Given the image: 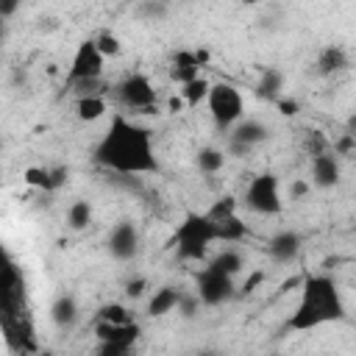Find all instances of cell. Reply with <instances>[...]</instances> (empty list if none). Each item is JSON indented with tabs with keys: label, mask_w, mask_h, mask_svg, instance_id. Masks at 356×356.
Masks as SVG:
<instances>
[{
	"label": "cell",
	"mask_w": 356,
	"mask_h": 356,
	"mask_svg": "<svg viewBox=\"0 0 356 356\" xmlns=\"http://www.w3.org/2000/svg\"><path fill=\"white\" fill-rule=\"evenodd\" d=\"M92 161L97 167L120 172V175H142V172L159 170L150 128H145L122 114L111 117L103 139L92 150Z\"/></svg>",
	"instance_id": "obj_1"
},
{
	"label": "cell",
	"mask_w": 356,
	"mask_h": 356,
	"mask_svg": "<svg viewBox=\"0 0 356 356\" xmlns=\"http://www.w3.org/2000/svg\"><path fill=\"white\" fill-rule=\"evenodd\" d=\"M0 328L6 334V342L14 350L31 353L36 348L33 323L25 306V281L17 264L3 250V245H0Z\"/></svg>",
	"instance_id": "obj_2"
},
{
	"label": "cell",
	"mask_w": 356,
	"mask_h": 356,
	"mask_svg": "<svg viewBox=\"0 0 356 356\" xmlns=\"http://www.w3.org/2000/svg\"><path fill=\"white\" fill-rule=\"evenodd\" d=\"M345 320V303L331 275H306L300 281V300L286 320L289 331H314Z\"/></svg>",
	"instance_id": "obj_3"
},
{
	"label": "cell",
	"mask_w": 356,
	"mask_h": 356,
	"mask_svg": "<svg viewBox=\"0 0 356 356\" xmlns=\"http://www.w3.org/2000/svg\"><path fill=\"white\" fill-rule=\"evenodd\" d=\"M211 242H217L214 239V222H209V217L200 211H186L184 220L175 225L172 245H175L178 259H184V261L206 259Z\"/></svg>",
	"instance_id": "obj_4"
},
{
	"label": "cell",
	"mask_w": 356,
	"mask_h": 356,
	"mask_svg": "<svg viewBox=\"0 0 356 356\" xmlns=\"http://www.w3.org/2000/svg\"><path fill=\"white\" fill-rule=\"evenodd\" d=\"M206 103H209V111H211V120L217 122V128H234L245 114V100H242L239 89L231 83H222V81L209 86Z\"/></svg>",
	"instance_id": "obj_5"
},
{
	"label": "cell",
	"mask_w": 356,
	"mask_h": 356,
	"mask_svg": "<svg viewBox=\"0 0 356 356\" xmlns=\"http://www.w3.org/2000/svg\"><path fill=\"white\" fill-rule=\"evenodd\" d=\"M117 97L125 108L136 111V114H156V103H159V95L150 83L147 75L142 72H131L125 75L120 83H117Z\"/></svg>",
	"instance_id": "obj_6"
},
{
	"label": "cell",
	"mask_w": 356,
	"mask_h": 356,
	"mask_svg": "<svg viewBox=\"0 0 356 356\" xmlns=\"http://www.w3.org/2000/svg\"><path fill=\"white\" fill-rule=\"evenodd\" d=\"M245 206L256 214H281L284 200L278 192V178L273 172H261V175L250 178V184L245 189Z\"/></svg>",
	"instance_id": "obj_7"
},
{
	"label": "cell",
	"mask_w": 356,
	"mask_h": 356,
	"mask_svg": "<svg viewBox=\"0 0 356 356\" xmlns=\"http://www.w3.org/2000/svg\"><path fill=\"white\" fill-rule=\"evenodd\" d=\"M103 64H106V58L97 53L95 42H92V39H83V42L75 47V56H72V61H70L67 83L97 81V78L103 75Z\"/></svg>",
	"instance_id": "obj_8"
},
{
	"label": "cell",
	"mask_w": 356,
	"mask_h": 356,
	"mask_svg": "<svg viewBox=\"0 0 356 356\" xmlns=\"http://www.w3.org/2000/svg\"><path fill=\"white\" fill-rule=\"evenodd\" d=\"M195 295L206 306H220V303L234 298V278L220 273V270H214V267H206L197 275V292Z\"/></svg>",
	"instance_id": "obj_9"
},
{
	"label": "cell",
	"mask_w": 356,
	"mask_h": 356,
	"mask_svg": "<svg viewBox=\"0 0 356 356\" xmlns=\"http://www.w3.org/2000/svg\"><path fill=\"white\" fill-rule=\"evenodd\" d=\"M108 250L120 261H128V259L136 256V250H139V234H136L134 222L122 220V222H117L111 228V234H108Z\"/></svg>",
	"instance_id": "obj_10"
},
{
	"label": "cell",
	"mask_w": 356,
	"mask_h": 356,
	"mask_svg": "<svg viewBox=\"0 0 356 356\" xmlns=\"http://www.w3.org/2000/svg\"><path fill=\"white\" fill-rule=\"evenodd\" d=\"M339 159L334 153H320V156H312V184L320 186V189H331L339 184Z\"/></svg>",
	"instance_id": "obj_11"
},
{
	"label": "cell",
	"mask_w": 356,
	"mask_h": 356,
	"mask_svg": "<svg viewBox=\"0 0 356 356\" xmlns=\"http://www.w3.org/2000/svg\"><path fill=\"white\" fill-rule=\"evenodd\" d=\"M267 139H270V125H264L261 120H239L231 128V142H239L245 147H256Z\"/></svg>",
	"instance_id": "obj_12"
},
{
	"label": "cell",
	"mask_w": 356,
	"mask_h": 356,
	"mask_svg": "<svg viewBox=\"0 0 356 356\" xmlns=\"http://www.w3.org/2000/svg\"><path fill=\"white\" fill-rule=\"evenodd\" d=\"M95 337L100 339V345H106V342H125V345H134V342L139 339V325H136V323L111 325V323H100V320H97Z\"/></svg>",
	"instance_id": "obj_13"
},
{
	"label": "cell",
	"mask_w": 356,
	"mask_h": 356,
	"mask_svg": "<svg viewBox=\"0 0 356 356\" xmlns=\"http://www.w3.org/2000/svg\"><path fill=\"white\" fill-rule=\"evenodd\" d=\"M267 253L275 261H292L300 253V236L295 231H281L267 242Z\"/></svg>",
	"instance_id": "obj_14"
},
{
	"label": "cell",
	"mask_w": 356,
	"mask_h": 356,
	"mask_svg": "<svg viewBox=\"0 0 356 356\" xmlns=\"http://www.w3.org/2000/svg\"><path fill=\"white\" fill-rule=\"evenodd\" d=\"M348 53H345V47H339V44H328V47H323L320 50V56H317V72L320 75H334V72H342V70H348Z\"/></svg>",
	"instance_id": "obj_15"
},
{
	"label": "cell",
	"mask_w": 356,
	"mask_h": 356,
	"mask_svg": "<svg viewBox=\"0 0 356 356\" xmlns=\"http://www.w3.org/2000/svg\"><path fill=\"white\" fill-rule=\"evenodd\" d=\"M50 320L58 325V328H72L78 323V303L72 295H58L50 306Z\"/></svg>",
	"instance_id": "obj_16"
},
{
	"label": "cell",
	"mask_w": 356,
	"mask_h": 356,
	"mask_svg": "<svg viewBox=\"0 0 356 356\" xmlns=\"http://www.w3.org/2000/svg\"><path fill=\"white\" fill-rule=\"evenodd\" d=\"M178 300H181V289H175V286H161V289H156V295L150 298L147 314H150V317H164V314H170L172 309H178Z\"/></svg>",
	"instance_id": "obj_17"
},
{
	"label": "cell",
	"mask_w": 356,
	"mask_h": 356,
	"mask_svg": "<svg viewBox=\"0 0 356 356\" xmlns=\"http://www.w3.org/2000/svg\"><path fill=\"white\" fill-rule=\"evenodd\" d=\"M106 111H108V106H106L103 95H86V97L75 100V114L81 122H97Z\"/></svg>",
	"instance_id": "obj_18"
},
{
	"label": "cell",
	"mask_w": 356,
	"mask_h": 356,
	"mask_svg": "<svg viewBox=\"0 0 356 356\" xmlns=\"http://www.w3.org/2000/svg\"><path fill=\"white\" fill-rule=\"evenodd\" d=\"M248 236V225L234 214L222 222H214V239L217 242H242Z\"/></svg>",
	"instance_id": "obj_19"
},
{
	"label": "cell",
	"mask_w": 356,
	"mask_h": 356,
	"mask_svg": "<svg viewBox=\"0 0 356 356\" xmlns=\"http://www.w3.org/2000/svg\"><path fill=\"white\" fill-rule=\"evenodd\" d=\"M281 89H284V75H281V70L267 67V70L261 72V81H259L256 92H259L261 97H267V100H278V97H281Z\"/></svg>",
	"instance_id": "obj_20"
},
{
	"label": "cell",
	"mask_w": 356,
	"mask_h": 356,
	"mask_svg": "<svg viewBox=\"0 0 356 356\" xmlns=\"http://www.w3.org/2000/svg\"><path fill=\"white\" fill-rule=\"evenodd\" d=\"M89 222H92V206H89V200H72L70 209H67V225L72 231H83Z\"/></svg>",
	"instance_id": "obj_21"
},
{
	"label": "cell",
	"mask_w": 356,
	"mask_h": 356,
	"mask_svg": "<svg viewBox=\"0 0 356 356\" xmlns=\"http://www.w3.org/2000/svg\"><path fill=\"white\" fill-rule=\"evenodd\" d=\"M209 81L203 78V75H197L195 81H189V83H184L181 86V100L186 103V106H200V100H206V95H209Z\"/></svg>",
	"instance_id": "obj_22"
},
{
	"label": "cell",
	"mask_w": 356,
	"mask_h": 356,
	"mask_svg": "<svg viewBox=\"0 0 356 356\" xmlns=\"http://www.w3.org/2000/svg\"><path fill=\"white\" fill-rule=\"evenodd\" d=\"M197 170L200 172H206V175H214V172H220L222 170V164H225V153L222 150H217V147H203L200 153H197Z\"/></svg>",
	"instance_id": "obj_23"
},
{
	"label": "cell",
	"mask_w": 356,
	"mask_h": 356,
	"mask_svg": "<svg viewBox=\"0 0 356 356\" xmlns=\"http://www.w3.org/2000/svg\"><path fill=\"white\" fill-rule=\"evenodd\" d=\"M209 267H214V270H220V273H225V275H236L239 270H242V256L236 253V250H222L220 256H214L211 259V264Z\"/></svg>",
	"instance_id": "obj_24"
},
{
	"label": "cell",
	"mask_w": 356,
	"mask_h": 356,
	"mask_svg": "<svg viewBox=\"0 0 356 356\" xmlns=\"http://www.w3.org/2000/svg\"><path fill=\"white\" fill-rule=\"evenodd\" d=\"M92 42H95V47H97V53H100L103 58H114V56L122 53V42H120L111 31H100Z\"/></svg>",
	"instance_id": "obj_25"
},
{
	"label": "cell",
	"mask_w": 356,
	"mask_h": 356,
	"mask_svg": "<svg viewBox=\"0 0 356 356\" xmlns=\"http://www.w3.org/2000/svg\"><path fill=\"white\" fill-rule=\"evenodd\" d=\"M203 214L209 217V222H222V220H228V217L236 214V197L225 195V197L214 200V206H211L209 211H203Z\"/></svg>",
	"instance_id": "obj_26"
},
{
	"label": "cell",
	"mask_w": 356,
	"mask_h": 356,
	"mask_svg": "<svg viewBox=\"0 0 356 356\" xmlns=\"http://www.w3.org/2000/svg\"><path fill=\"white\" fill-rule=\"evenodd\" d=\"M97 320L100 323H111V325H125V323H131V314H128V309L122 303H106V306H100Z\"/></svg>",
	"instance_id": "obj_27"
},
{
	"label": "cell",
	"mask_w": 356,
	"mask_h": 356,
	"mask_svg": "<svg viewBox=\"0 0 356 356\" xmlns=\"http://www.w3.org/2000/svg\"><path fill=\"white\" fill-rule=\"evenodd\" d=\"M25 184L28 186H36V189H44V192H53V181H50V167H28L22 172Z\"/></svg>",
	"instance_id": "obj_28"
},
{
	"label": "cell",
	"mask_w": 356,
	"mask_h": 356,
	"mask_svg": "<svg viewBox=\"0 0 356 356\" xmlns=\"http://www.w3.org/2000/svg\"><path fill=\"white\" fill-rule=\"evenodd\" d=\"M200 75V70L197 67H189V64H172L170 61V81H175V83H189V81H195Z\"/></svg>",
	"instance_id": "obj_29"
},
{
	"label": "cell",
	"mask_w": 356,
	"mask_h": 356,
	"mask_svg": "<svg viewBox=\"0 0 356 356\" xmlns=\"http://www.w3.org/2000/svg\"><path fill=\"white\" fill-rule=\"evenodd\" d=\"M97 353H100V356H134V345H125V342H106V345H100Z\"/></svg>",
	"instance_id": "obj_30"
},
{
	"label": "cell",
	"mask_w": 356,
	"mask_h": 356,
	"mask_svg": "<svg viewBox=\"0 0 356 356\" xmlns=\"http://www.w3.org/2000/svg\"><path fill=\"white\" fill-rule=\"evenodd\" d=\"M136 11H139V17H147V19H161V17H164L170 8H167L164 3H142Z\"/></svg>",
	"instance_id": "obj_31"
},
{
	"label": "cell",
	"mask_w": 356,
	"mask_h": 356,
	"mask_svg": "<svg viewBox=\"0 0 356 356\" xmlns=\"http://www.w3.org/2000/svg\"><path fill=\"white\" fill-rule=\"evenodd\" d=\"M325 147H328V142H325V136H320V131H312V134L306 136V150H309L312 156H320V153H328Z\"/></svg>",
	"instance_id": "obj_32"
},
{
	"label": "cell",
	"mask_w": 356,
	"mask_h": 356,
	"mask_svg": "<svg viewBox=\"0 0 356 356\" xmlns=\"http://www.w3.org/2000/svg\"><path fill=\"white\" fill-rule=\"evenodd\" d=\"M356 134H342L337 142H334V153L337 156H350L353 153V147H356V139H353Z\"/></svg>",
	"instance_id": "obj_33"
},
{
	"label": "cell",
	"mask_w": 356,
	"mask_h": 356,
	"mask_svg": "<svg viewBox=\"0 0 356 356\" xmlns=\"http://www.w3.org/2000/svg\"><path fill=\"white\" fill-rule=\"evenodd\" d=\"M197 306H200L197 295H186V292H181V300H178V312H181L184 317H192V314L197 312Z\"/></svg>",
	"instance_id": "obj_34"
},
{
	"label": "cell",
	"mask_w": 356,
	"mask_h": 356,
	"mask_svg": "<svg viewBox=\"0 0 356 356\" xmlns=\"http://www.w3.org/2000/svg\"><path fill=\"white\" fill-rule=\"evenodd\" d=\"M275 106H278V111H281L284 117H295V114L300 111V103H298L295 97H278Z\"/></svg>",
	"instance_id": "obj_35"
},
{
	"label": "cell",
	"mask_w": 356,
	"mask_h": 356,
	"mask_svg": "<svg viewBox=\"0 0 356 356\" xmlns=\"http://www.w3.org/2000/svg\"><path fill=\"white\" fill-rule=\"evenodd\" d=\"M145 289H147V281H145V278H131V281L125 284V295H128V298H142Z\"/></svg>",
	"instance_id": "obj_36"
},
{
	"label": "cell",
	"mask_w": 356,
	"mask_h": 356,
	"mask_svg": "<svg viewBox=\"0 0 356 356\" xmlns=\"http://www.w3.org/2000/svg\"><path fill=\"white\" fill-rule=\"evenodd\" d=\"M309 192H312V184H306V181H295L292 184V197H303Z\"/></svg>",
	"instance_id": "obj_37"
},
{
	"label": "cell",
	"mask_w": 356,
	"mask_h": 356,
	"mask_svg": "<svg viewBox=\"0 0 356 356\" xmlns=\"http://www.w3.org/2000/svg\"><path fill=\"white\" fill-rule=\"evenodd\" d=\"M17 11V3L14 0H0V17L6 19V17H11Z\"/></svg>",
	"instance_id": "obj_38"
},
{
	"label": "cell",
	"mask_w": 356,
	"mask_h": 356,
	"mask_svg": "<svg viewBox=\"0 0 356 356\" xmlns=\"http://www.w3.org/2000/svg\"><path fill=\"white\" fill-rule=\"evenodd\" d=\"M184 108V100L181 97H170V111H181Z\"/></svg>",
	"instance_id": "obj_39"
},
{
	"label": "cell",
	"mask_w": 356,
	"mask_h": 356,
	"mask_svg": "<svg viewBox=\"0 0 356 356\" xmlns=\"http://www.w3.org/2000/svg\"><path fill=\"white\" fill-rule=\"evenodd\" d=\"M3 22H6V19H3V17H0V39H3Z\"/></svg>",
	"instance_id": "obj_40"
},
{
	"label": "cell",
	"mask_w": 356,
	"mask_h": 356,
	"mask_svg": "<svg viewBox=\"0 0 356 356\" xmlns=\"http://www.w3.org/2000/svg\"><path fill=\"white\" fill-rule=\"evenodd\" d=\"M197 356H217V353H197Z\"/></svg>",
	"instance_id": "obj_41"
},
{
	"label": "cell",
	"mask_w": 356,
	"mask_h": 356,
	"mask_svg": "<svg viewBox=\"0 0 356 356\" xmlns=\"http://www.w3.org/2000/svg\"><path fill=\"white\" fill-rule=\"evenodd\" d=\"M0 150H3V142H0Z\"/></svg>",
	"instance_id": "obj_42"
},
{
	"label": "cell",
	"mask_w": 356,
	"mask_h": 356,
	"mask_svg": "<svg viewBox=\"0 0 356 356\" xmlns=\"http://www.w3.org/2000/svg\"><path fill=\"white\" fill-rule=\"evenodd\" d=\"M97 356H100V353H97Z\"/></svg>",
	"instance_id": "obj_43"
}]
</instances>
